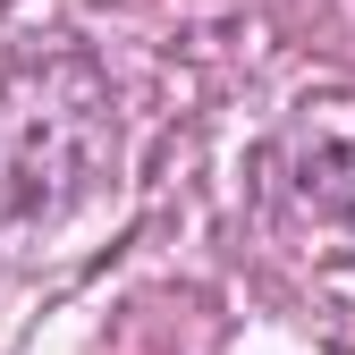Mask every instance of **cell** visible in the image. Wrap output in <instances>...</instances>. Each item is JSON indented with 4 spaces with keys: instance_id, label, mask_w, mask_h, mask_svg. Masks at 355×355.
<instances>
[{
    "instance_id": "obj_2",
    "label": "cell",
    "mask_w": 355,
    "mask_h": 355,
    "mask_svg": "<svg viewBox=\"0 0 355 355\" xmlns=\"http://www.w3.org/2000/svg\"><path fill=\"white\" fill-rule=\"evenodd\" d=\"M271 203L304 254H355V94H304L271 136Z\"/></svg>"
},
{
    "instance_id": "obj_1",
    "label": "cell",
    "mask_w": 355,
    "mask_h": 355,
    "mask_svg": "<svg viewBox=\"0 0 355 355\" xmlns=\"http://www.w3.org/2000/svg\"><path fill=\"white\" fill-rule=\"evenodd\" d=\"M110 161V94L94 68H34L26 85L0 94V211L9 229L60 220Z\"/></svg>"
}]
</instances>
